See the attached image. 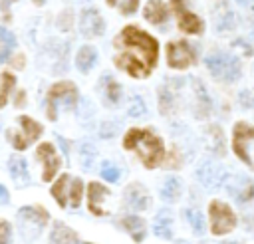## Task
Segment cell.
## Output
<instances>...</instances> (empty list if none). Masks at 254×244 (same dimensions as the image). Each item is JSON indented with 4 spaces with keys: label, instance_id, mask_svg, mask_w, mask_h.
I'll use <instances>...</instances> for the list:
<instances>
[{
    "label": "cell",
    "instance_id": "obj_1",
    "mask_svg": "<svg viewBox=\"0 0 254 244\" xmlns=\"http://www.w3.org/2000/svg\"><path fill=\"white\" fill-rule=\"evenodd\" d=\"M115 65L125 69L133 77H147L157 63V40L135 26H127L121 30V34L115 40Z\"/></svg>",
    "mask_w": 254,
    "mask_h": 244
},
{
    "label": "cell",
    "instance_id": "obj_2",
    "mask_svg": "<svg viewBox=\"0 0 254 244\" xmlns=\"http://www.w3.org/2000/svg\"><path fill=\"white\" fill-rule=\"evenodd\" d=\"M123 147L127 151H135L137 157L143 161V165L147 169H155L165 157L163 141L157 135H153L151 131H145V129L127 131V135L123 139Z\"/></svg>",
    "mask_w": 254,
    "mask_h": 244
},
{
    "label": "cell",
    "instance_id": "obj_3",
    "mask_svg": "<svg viewBox=\"0 0 254 244\" xmlns=\"http://www.w3.org/2000/svg\"><path fill=\"white\" fill-rule=\"evenodd\" d=\"M208 71L222 79V81H236L242 73V63L236 56L232 54H224V52H212L210 56H206L204 60Z\"/></svg>",
    "mask_w": 254,
    "mask_h": 244
},
{
    "label": "cell",
    "instance_id": "obj_4",
    "mask_svg": "<svg viewBox=\"0 0 254 244\" xmlns=\"http://www.w3.org/2000/svg\"><path fill=\"white\" fill-rule=\"evenodd\" d=\"M77 101V89L73 83L69 81H62V83H56L50 91H48V119L56 121L58 117V107H65V109H71Z\"/></svg>",
    "mask_w": 254,
    "mask_h": 244
},
{
    "label": "cell",
    "instance_id": "obj_5",
    "mask_svg": "<svg viewBox=\"0 0 254 244\" xmlns=\"http://www.w3.org/2000/svg\"><path fill=\"white\" fill-rule=\"evenodd\" d=\"M48 222V212L38 206H24L18 210V226L26 240H34L42 234Z\"/></svg>",
    "mask_w": 254,
    "mask_h": 244
},
{
    "label": "cell",
    "instance_id": "obj_6",
    "mask_svg": "<svg viewBox=\"0 0 254 244\" xmlns=\"http://www.w3.org/2000/svg\"><path fill=\"white\" fill-rule=\"evenodd\" d=\"M208 216H210V230L216 236L232 232L236 228V222H238L234 210L222 200H212L208 204Z\"/></svg>",
    "mask_w": 254,
    "mask_h": 244
},
{
    "label": "cell",
    "instance_id": "obj_7",
    "mask_svg": "<svg viewBox=\"0 0 254 244\" xmlns=\"http://www.w3.org/2000/svg\"><path fill=\"white\" fill-rule=\"evenodd\" d=\"M81 190H83V181L81 179H73L69 175L60 177V181L52 186V194H54V198L58 200L60 206H65L67 202L71 206H79Z\"/></svg>",
    "mask_w": 254,
    "mask_h": 244
},
{
    "label": "cell",
    "instance_id": "obj_8",
    "mask_svg": "<svg viewBox=\"0 0 254 244\" xmlns=\"http://www.w3.org/2000/svg\"><path fill=\"white\" fill-rule=\"evenodd\" d=\"M252 141H254V127L244 123V121H238L232 129V151L250 169H254V161L250 157V143Z\"/></svg>",
    "mask_w": 254,
    "mask_h": 244
},
{
    "label": "cell",
    "instance_id": "obj_9",
    "mask_svg": "<svg viewBox=\"0 0 254 244\" xmlns=\"http://www.w3.org/2000/svg\"><path fill=\"white\" fill-rule=\"evenodd\" d=\"M167 61L175 69H187L196 61V54L187 40H177L167 46Z\"/></svg>",
    "mask_w": 254,
    "mask_h": 244
},
{
    "label": "cell",
    "instance_id": "obj_10",
    "mask_svg": "<svg viewBox=\"0 0 254 244\" xmlns=\"http://www.w3.org/2000/svg\"><path fill=\"white\" fill-rule=\"evenodd\" d=\"M171 6H173V10H175V14L179 18V28L183 32H187V34H200L204 30L202 20L187 8L185 0H171Z\"/></svg>",
    "mask_w": 254,
    "mask_h": 244
},
{
    "label": "cell",
    "instance_id": "obj_11",
    "mask_svg": "<svg viewBox=\"0 0 254 244\" xmlns=\"http://www.w3.org/2000/svg\"><path fill=\"white\" fill-rule=\"evenodd\" d=\"M20 125H22V135H14L12 133V145L18 149V151H22V149H26L32 141H36L38 137H40V133H42V125L40 123H36L34 119H30V117H26V115H22L20 117Z\"/></svg>",
    "mask_w": 254,
    "mask_h": 244
},
{
    "label": "cell",
    "instance_id": "obj_12",
    "mask_svg": "<svg viewBox=\"0 0 254 244\" xmlns=\"http://www.w3.org/2000/svg\"><path fill=\"white\" fill-rule=\"evenodd\" d=\"M79 30H81V34L87 36V38L101 36L103 30H105V22H103V18L99 16L97 10L87 8V10L81 12V18H79Z\"/></svg>",
    "mask_w": 254,
    "mask_h": 244
},
{
    "label": "cell",
    "instance_id": "obj_13",
    "mask_svg": "<svg viewBox=\"0 0 254 244\" xmlns=\"http://www.w3.org/2000/svg\"><path fill=\"white\" fill-rule=\"evenodd\" d=\"M38 159L44 163V173H42V179L48 183L52 181V177L56 175V171L60 169V157L54 149L52 143H42L38 147Z\"/></svg>",
    "mask_w": 254,
    "mask_h": 244
},
{
    "label": "cell",
    "instance_id": "obj_14",
    "mask_svg": "<svg viewBox=\"0 0 254 244\" xmlns=\"http://www.w3.org/2000/svg\"><path fill=\"white\" fill-rule=\"evenodd\" d=\"M196 177H198V181H200L206 188H216V186H220V183L224 181V171H222L218 165H214V163H210V161H204V163H200V167L196 169Z\"/></svg>",
    "mask_w": 254,
    "mask_h": 244
},
{
    "label": "cell",
    "instance_id": "obj_15",
    "mask_svg": "<svg viewBox=\"0 0 254 244\" xmlns=\"http://www.w3.org/2000/svg\"><path fill=\"white\" fill-rule=\"evenodd\" d=\"M107 196H109V190H107L103 184H99V183H91V184H89V190H87V198H89V210H91L93 214L103 216V214H105V210H103L101 202H103Z\"/></svg>",
    "mask_w": 254,
    "mask_h": 244
},
{
    "label": "cell",
    "instance_id": "obj_16",
    "mask_svg": "<svg viewBox=\"0 0 254 244\" xmlns=\"http://www.w3.org/2000/svg\"><path fill=\"white\" fill-rule=\"evenodd\" d=\"M125 198H127V204L133 208V210H145L149 206V194L147 190L141 186V184H131L127 190H125Z\"/></svg>",
    "mask_w": 254,
    "mask_h": 244
},
{
    "label": "cell",
    "instance_id": "obj_17",
    "mask_svg": "<svg viewBox=\"0 0 254 244\" xmlns=\"http://www.w3.org/2000/svg\"><path fill=\"white\" fill-rule=\"evenodd\" d=\"M143 14H145V20H147V22L159 26V24H163V22L167 20L169 10H167V6H165L163 0H149Z\"/></svg>",
    "mask_w": 254,
    "mask_h": 244
},
{
    "label": "cell",
    "instance_id": "obj_18",
    "mask_svg": "<svg viewBox=\"0 0 254 244\" xmlns=\"http://www.w3.org/2000/svg\"><path fill=\"white\" fill-rule=\"evenodd\" d=\"M228 192L238 200V202H246L254 196V183L248 181V179H240L238 177V183H232L228 184Z\"/></svg>",
    "mask_w": 254,
    "mask_h": 244
},
{
    "label": "cell",
    "instance_id": "obj_19",
    "mask_svg": "<svg viewBox=\"0 0 254 244\" xmlns=\"http://www.w3.org/2000/svg\"><path fill=\"white\" fill-rule=\"evenodd\" d=\"M212 16H214V24H216L218 32H226V30H230L234 26V16H232L230 8L226 6V2H220L218 8H214Z\"/></svg>",
    "mask_w": 254,
    "mask_h": 244
},
{
    "label": "cell",
    "instance_id": "obj_20",
    "mask_svg": "<svg viewBox=\"0 0 254 244\" xmlns=\"http://www.w3.org/2000/svg\"><path fill=\"white\" fill-rule=\"evenodd\" d=\"M10 175H12V179H14L20 186H24V184L30 181V173H28L26 161H24L22 157H12V159H10Z\"/></svg>",
    "mask_w": 254,
    "mask_h": 244
},
{
    "label": "cell",
    "instance_id": "obj_21",
    "mask_svg": "<svg viewBox=\"0 0 254 244\" xmlns=\"http://www.w3.org/2000/svg\"><path fill=\"white\" fill-rule=\"evenodd\" d=\"M153 230H155V234H157V236L171 238V230H173V218H171V212H169V210H161V212L155 216Z\"/></svg>",
    "mask_w": 254,
    "mask_h": 244
},
{
    "label": "cell",
    "instance_id": "obj_22",
    "mask_svg": "<svg viewBox=\"0 0 254 244\" xmlns=\"http://www.w3.org/2000/svg\"><path fill=\"white\" fill-rule=\"evenodd\" d=\"M95 60H97V52H95V48H91V46H83V48H79V52H77L75 65L79 67V71H87V69L95 63Z\"/></svg>",
    "mask_w": 254,
    "mask_h": 244
},
{
    "label": "cell",
    "instance_id": "obj_23",
    "mask_svg": "<svg viewBox=\"0 0 254 244\" xmlns=\"http://www.w3.org/2000/svg\"><path fill=\"white\" fill-rule=\"evenodd\" d=\"M161 196H163V200H169V202L177 200L181 196V181L175 177L165 179V183L161 186Z\"/></svg>",
    "mask_w": 254,
    "mask_h": 244
},
{
    "label": "cell",
    "instance_id": "obj_24",
    "mask_svg": "<svg viewBox=\"0 0 254 244\" xmlns=\"http://www.w3.org/2000/svg\"><path fill=\"white\" fill-rule=\"evenodd\" d=\"M50 240L52 242H79V236L75 232H71L67 226H64L62 222H56L54 230L50 234Z\"/></svg>",
    "mask_w": 254,
    "mask_h": 244
},
{
    "label": "cell",
    "instance_id": "obj_25",
    "mask_svg": "<svg viewBox=\"0 0 254 244\" xmlns=\"http://www.w3.org/2000/svg\"><path fill=\"white\" fill-rule=\"evenodd\" d=\"M16 46V38L6 28H0V61H6Z\"/></svg>",
    "mask_w": 254,
    "mask_h": 244
},
{
    "label": "cell",
    "instance_id": "obj_26",
    "mask_svg": "<svg viewBox=\"0 0 254 244\" xmlns=\"http://www.w3.org/2000/svg\"><path fill=\"white\" fill-rule=\"evenodd\" d=\"M123 226L133 236V240H141L145 236V222L139 216H127V218H123Z\"/></svg>",
    "mask_w": 254,
    "mask_h": 244
},
{
    "label": "cell",
    "instance_id": "obj_27",
    "mask_svg": "<svg viewBox=\"0 0 254 244\" xmlns=\"http://www.w3.org/2000/svg\"><path fill=\"white\" fill-rule=\"evenodd\" d=\"M95 157H97V151L91 143H81L79 147V161H81V167L85 171H91L93 169V163H95Z\"/></svg>",
    "mask_w": 254,
    "mask_h": 244
},
{
    "label": "cell",
    "instance_id": "obj_28",
    "mask_svg": "<svg viewBox=\"0 0 254 244\" xmlns=\"http://www.w3.org/2000/svg\"><path fill=\"white\" fill-rule=\"evenodd\" d=\"M103 95H105V101L107 103H117L119 101V95H121V89H119V83L113 81L111 77H103V87H101Z\"/></svg>",
    "mask_w": 254,
    "mask_h": 244
},
{
    "label": "cell",
    "instance_id": "obj_29",
    "mask_svg": "<svg viewBox=\"0 0 254 244\" xmlns=\"http://www.w3.org/2000/svg\"><path fill=\"white\" fill-rule=\"evenodd\" d=\"M173 105H175V97H173L171 89L169 87H161V91H159V109H161V113H165V115L171 113Z\"/></svg>",
    "mask_w": 254,
    "mask_h": 244
},
{
    "label": "cell",
    "instance_id": "obj_30",
    "mask_svg": "<svg viewBox=\"0 0 254 244\" xmlns=\"http://www.w3.org/2000/svg\"><path fill=\"white\" fill-rule=\"evenodd\" d=\"M145 111H147V107H145L143 97L141 95H133L131 97V103L127 107V115L129 117H141V115H145Z\"/></svg>",
    "mask_w": 254,
    "mask_h": 244
},
{
    "label": "cell",
    "instance_id": "obj_31",
    "mask_svg": "<svg viewBox=\"0 0 254 244\" xmlns=\"http://www.w3.org/2000/svg\"><path fill=\"white\" fill-rule=\"evenodd\" d=\"M210 147L216 151V155H224V137L218 127H210Z\"/></svg>",
    "mask_w": 254,
    "mask_h": 244
},
{
    "label": "cell",
    "instance_id": "obj_32",
    "mask_svg": "<svg viewBox=\"0 0 254 244\" xmlns=\"http://www.w3.org/2000/svg\"><path fill=\"white\" fill-rule=\"evenodd\" d=\"M16 85V79L14 75L10 73H2V85H0V107L6 103V97H8V91Z\"/></svg>",
    "mask_w": 254,
    "mask_h": 244
},
{
    "label": "cell",
    "instance_id": "obj_33",
    "mask_svg": "<svg viewBox=\"0 0 254 244\" xmlns=\"http://www.w3.org/2000/svg\"><path fill=\"white\" fill-rule=\"evenodd\" d=\"M107 4L119 8L123 14H133L139 6V0H107Z\"/></svg>",
    "mask_w": 254,
    "mask_h": 244
},
{
    "label": "cell",
    "instance_id": "obj_34",
    "mask_svg": "<svg viewBox=\"0 0 254 244\" xmlns=\"http://www.w3.org/2000/svg\"><path fill=\"white\" fill-rule=\"evenodd\" d=\"M187 220L190 222V226H192V230L194 232H202L204 230V220H202V214L200 212H196V210H187Z\"/></svg>",
    "mask_w": 254,
    "mask_h": 244
},
{
    "label": "cell",
    "instance_id": "obj_35",
    "mask_svg": "<svg viewBox=\"0 0 254 244\" xmlns=\"http://www.w3.org/2000/svg\"><path fill=\"white\" fill-rule=\"evenodd\" d=\"M101 177L105 179V181H109V183H115L117 179H119V171H117V167H113L111 163H103V167H101Z\"/></svg>",
    "mask_w": 254,
    "mask_h": 244
},
{
    "label": "cell",
    "instance_id": "obj_36",
    "mask_svg": "<svg viewBox=\"0 0 254 244\" xmlns=\"http://www.w3.org/2000/svg\"><path fill=\"white\" fill-rule=\"evenodd\" d=\"M240 101L244 107H254V89H246L240 93Z\"/></svg>",
    "mask_w": 254,
    "mask_h": 244
},
{
    "label": "cell",
    "instance_id": "obj_37",
    "mask_svg": "<svg viewBox=\"0 0 254 244\" xmlns=\"http://www.w3.org/2000/svg\"><path fill=\"white\" fill-rule=\"evenodd\" d=\"M8 240H10V224L0 222V242H8Z\"/></svg>",
    "mask_w": 254,
    "mask_h": 244
},
{
    "label": "cell",
    "instance_id": "obj_38",
    "mask_svg": "<svg viewBox=\"0 0 254 244\" xmlns=\"http://www.w3.org/2000/svg\"><path fill=\"white\" fill-rule=\"evenodd\" d=\"M117 129H119V125H117V123H115L113 127H111L109 123H105V125H103V129H101V137H105V139H107V137H113V133H115Z\"/></svg>",
    "mask_w": 254,
    "mask_h": 244
},
{
    "label": "cell",
    "instance_id": "obj_39",
    "mask_svg": "<svg viewBox=\"0 0 254 244\" xmlns=\"http://www.w3.org/2000/svg\"><path fill=\"white\" fill-rule=\"evenodd\" d=\"M179 165V159H177V151L173 149V155H171V161H169V169H177Z\"/></svg>",
    "mask_w": 254,
    "mask_h": 244
},
{
    "label": "cell",
    "instance_id": "obj_40",
    "mask_svg": "<svg viewBox=\"0 0 254 244\" xmlns=\"http://www.w3.org/2000/svg\"><path fill=\"white\" fill-rule=\"evenodd\" d=\"M0 202H8V192L2 184H0Z\"/></svg>",
    "mask_w": 254,
    "mask_h": 244
},
{
    "label": "cell",
    "instance_id": "obj_41",
    "mask_svg": "<svg viewBox=\"0 0 254 244\" xmlns=\"http://www.w3.org/2000/svg\"><path fill=\"white\" fill-rule=\"evenodd\" d=\"M12 2H16V0H0V8H2V10H6Z\"/></svg>",
    "mask_w": 254,
    "mask_h": 244
},
{
    "label": "cell",
    "instance_id": "obj_42",
    "mask_svg": "<svg viewBox=\"0 0 254 244\" xmlns=\"http://www.w3.org/2000/svg\"><path fill=\"white\" fill-rule=\"evenodd\" d=\"M240 6H252L254 4V0H236Z\"/></svg>",
    "mask_w": 254,
    "mask_h": 244
},
{
    "label": "cell",
    "instance_id": "obj_43",
    "mask_svg": "<svg viewBox=\"0 0 254 244\" xmlns=\"http://www.w3.org/2000/svg\"><path fill=\"white\" fill-rule=\"evenodd\" d=\"M34 2H36V4H44L46 0H34Z\"/></svg>",
    "mask_w": 254,
    "mask_h": 244
}]
</instances>
